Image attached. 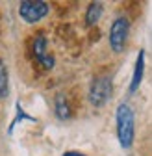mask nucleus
<instances>
[{
  "mask_svg": "<svg viewBox=\"0 0 152 156\" xmlns=\"http://www.w3.org/2000/svg\"><path fill=\"white\" fill-rule=\"evenodd\" d=\"M115 125H117V140L123 149H130L136 136V115L130 104L123 102L115 110Z\"/></svg>",
  "mask_w": 152,
  "mask_h": 156,
  "instance_id": "obj_1",
  "label": "nucleus"
},
{
  "mask_svg": "<svg viewBox=\"0 0 152 156\" xmlns=\"http://www.w3.org/2000/svg\"><path fill=\"white\" fill-rule=\"evenodd\" d=\"M113 93V84L109 76H97L89 86V93L87 99L95 108H102L104 104H108V101L111 99Z\"/></svg>",
  "mask_w": 152,
  "mask_h": 156,
  "instance_id": "obj_2",
  "label": "nucleus"
},
{
  "mask_svg": "<svg viewBox=\"0 0 152 156\" xmlns=\"http://www.w3.org/2000/svg\"><path fill=\"white\" fill-rule=\"evenodd\" d=\"M50 11V6L45 0H24L19 4V15L24 23L28 24H35L41 19H45Z\"/></svg>",
  "mask_w": 152,
  "mask_h": 156,
  "instance_id": "obj_3",
  "label": "nucleus"
},
{
  "mask_svg": "<svg viewBox=\"0 0 152 156\" xmlns=\"http://www.w3.org/2000/svg\"><path fill=\"white\" fill-rule=\"evenodd\" d=\"M128 34H130V21L126 17H117L109 26V48L115 54H121L124 50Z\"/></svg>",
  "mask_w": 152,
  "mask_h": 156,
  "instance_id": "obj_4",
  "label": "nucleus"
},
{
  "mask_svg": "<svg viewBox=\"0 0 152 156\" xmlns=\"http://www.w3.org/2000/svg\"><path fill=\"white\" fill-rule=\"evenodd\" d=\"M33 56H35V60L39 62L45 69H52L56 65L54 56L48 54V50H47V37L43 34H39L33 39Z\"/></svg>",
  "mask_w": 152,
  "mask_h": 156,
  "instance_id": "obj_5",
  "label": "nucleus"
},
{
  "mask_svg": "<svg viewBox=\"0 0 152 156\" xmlns=\"http://www.w3.org/2000/svg\"><path fill=\"white\" fill-rule=\"evenodd\" d=\"M143 76H145V50L141 48L137 52L136 58V65H134V74H132V82H130V93H136L143 82Z\"/></svg>",
  "mask_w": 152,
  "mask_h": 156,
  "instance_id": "obj_6",
  "label": "nucleus"
},
{
  "mask_svg": "<svg viewBox=\"0 0 152 156\" xmlns=\"http://www.w3.org/2000/svg\"><path fill=\"white\" fill-rule=\"evenodd\" d=\"M102 11H104L102 2H91L87 6V9H85V24L87 26H95V24L100 21Z\"/></svg>",
  "mask_w": 152,
  "mask_h": 156,
  "instance_id": "obj_7",
  "label": "nucleus"
},
{
  "mask_svg": "<svg viewBox=\"0 0 152 156\" xmlns=\"http://www.w3.org/2000/svg\"><path fill=\"white\" fill-rule=\"evenodd\" d=\"M54 112H56V115H58V119H61V121H65V119L71 117V110H69V102L65 99V95L60 93L54 99Z\"/></svg>",
  "mask_w": 152,
  "mask_h": 156,
  "instance_id": "obj_8",
  "label": "nucleus"
},
{
  "mask_svg": "<svg viewBox=\"0 0 152 156\" xmlns=\"http://www.w3.org/2000/svg\"><path fill=\"white\" fill-rule=\"evenodd\" d=\"M9 89V76H8V67L4 60L0 58V99H4Z\"/></svg>",
  "mask_w": 152,
  "mask_h": 156,
  "instance_id": "obj_9",
  "label": "nucleus"
},
{
  "mask_svg": "<svg viewBox=\"0 0 152 156\" xmlns=\"http://www.w3.org/2000/svg\"><path fill=\"white\" fill-rule=\"evenodd\" d=\"M15 110H17V115H15V119L11 121L9 128H8V134H9V136L13 134V128L17 126V123H21V121H24V119H26V121H35L33 117H30V115H28V113H26V112L21 108V104H17V106H15Z\"/></svg>",
  "mask_w": 152,
  "mask_h": 156,
  "instance_id": "obj_10",
  "label": "nucleus"
},
{
  "mask_svg": "<svg viewBox=\"0 0 152 156\" xmlns=\"http://www.w3.org/2000/svg\"><path fill=\"white\" fill-rule=\"evenodd\" d=\"M63 156H87V154H82V152H76V151H67V152H63Z\"/></svg>",
  "mask_w": 152,
  "mask_h": 156,
  "instance_id": "obj_11",
  "label": "nucleus"
}]
</instances>
